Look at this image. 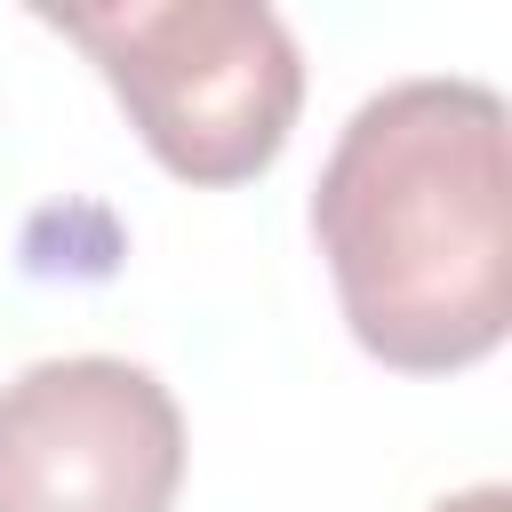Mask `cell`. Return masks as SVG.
<instances>
[{"label": "cell", "instance_id": "obj_1", "mask_svg": "<svg viewBox=\"0 0 512 512\" xmlns=\"http://www.w3.org/2000/svg\"><path fill=\"white\" fill-rule=\"evenodd\" d=\"M312 240L344 328L400 376H456L512 328V160L488 80H392L320 160Z\"/></svg>", "mask_w": 512, "mask_h": 512}, {"label": "cell", "instance_id": "obj_2", "mask_svg": "<svg viewBox=\"0 0 512 512\" xmlns=\"http://www.w3.org/2000/svg\"><path fill=\"white\" fill-rule=\"evenodd\" d=\"M120 96L128 128L176 184H248L280 160L304 56L264 0H120L40 8Z\"/></svg>", "mask_w": 512, "mask_h": 512}, {"label": "cell", "instance_id": "obj_3", "mask_svg": "<svg viewBox=\"0 0 512 512\" xmlns=\"http://www.w3.org/2000/svg\"><path fill=\"white\" fill-rule=\"evenodd\" d=\"M176 488L184 408L152 368L64 352L0 384V512H168Z\"/></svg>", "mask_w": 512, "mask_h": 512}, {"label": "cell", "instance_id": "obj_4", "mask_svg": "<svg viewBox=\"0 0 512 512\" xmlns=\"http://www.w3.org/2000/svg\"><path fill=\"white\" fill-rule=\"evenodd\" d=\"M432 512H512V488H496V480H480V488H456V496H440Z\"/></svg>", "mask_w": 512, "mask_h": 512}]
</instances>
